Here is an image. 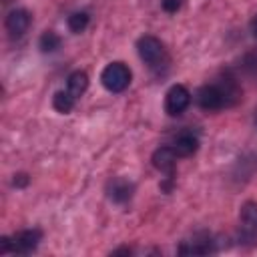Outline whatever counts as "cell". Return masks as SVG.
I'll return each mask as SVG.
<instances>
[{
    "instance_id": "1",
    "label": "cell",
    "mask_w": 257,
    "mask_h": 257,
    "mask_svg": "<svg viewBox=\"0 0 257 257\" xmlns=\"http://www.w3.org/2000/svg\"><path fill=\"white\" fill-rule=\"evenodd\" d=\"M237 98L239 90L231 80H225V84H205L195 94V100L203 110H219L233 104Z\"/></svg>"
},
{
    "instance_id": "2",
    "label": "cell",
    "mask_w": 257,
    "mask_h": 257,
    "mask_svg": "<svg viewBox=\"0 0 257 257\" xmlns=\"http://www.w3.org/2000/svg\"><path fill=\"white\" fill-rule=\"evenodd\" d=\"M100 82L110 92H122L131 84V68L124 62H110L100 72Z\"/></svg>"
},
{
    "instance_id": "3",
    "label": "cell",
    "mask_w": 257,
    "mask_h": 257,
    "mask_svg": "<svg viewBox=\"0 0 257 257\" xmlns=\"http://www.w3.org/2000/svg\"><path fill=\"white\" fill-rule=\"evenodd\" d=\"M137 50L141 60L147 62L149 66H159L165 60V46L155 36H141L137 40Z\"/></svg>"
},
{
    "instance_id": "4",
    "label": "cell",
    "mask_w": 257,
    "mask_h": 257,
    "mask_svg": "<svg viewBox=\"0 0 257 257\" xmlns=\"http://www.w3.org/2000/svg\"><path fill=\"white\" fill-rule=\"evenodd\" d=\"M239 239L253 243L257 239V203H245L239 211Z\"/></svg>"
},
{
    "instance_id": "5",
    "label": "cell",
    "mask_w": 257,
    "mask_h": 257,
    "mask_svg": "<svg viewBox=\"0 0 257 257\" xmlns=\"http://www.w3.org/2000/svg\"><path fill=\"white\" fill-rule=\"evenodd\" d=\"M191 102V92L183 84H173L165 94V110L171 116L181 114Z\"/></svg>"
},
{
    "instance_id": "6",
    "label": "cell",
    "mask_w": 257,
    "mask_h": 257,
    "mask_svg": "<svg viewBox=\"0 0 257 257\" xmlns=\"http://www.w3.org/2000/svg\"><path fill=\"white\" fill-rule=\"evenodd\" d=\"M42 239V233L38 229H26V231H20L12 237V253H20V255H26L30 251H34L38 247Z\"/></svg>"
},
{
    "instance_id": "7",
    "label": "cell",
    "mask_w": 257,
    "mask_h": 257,
    "mask_svg": "<svg viewBox=\"0 0 257 257\" xmlns=\"http://www.w3.org/2000/svg\"><path fill=\"white\" fill-rule=\"evenodd\" d=\"M4 26H6V30H8V34L12 38H20L28 30V26H30V14H28V10H24V8L10 10L8 16H6Z\"/></svg>"
},
{
    "instance_id": "8",
    "label": "cell",
    "mask_w": 257,
    "mask_h": 257,
    "mask_svg": "<svg viewBox=\"0 0 257 257\" xmlns=\"http://www.w3.org/2000/svg\"><path fill=\"white\" fill-rule=\"evenodd\" d=\"M197 149H199V137L189 128L181 131L173 139V151L177 153V157H191Z\"/></svg>"
},
{
    "instance_id": "9",
    "label": "cell",
    "mask_w": 257,
    "mask_h": 257,
    "mask_svg": "<svg viewBox=\"0 0 257 257\" xmlns=\"http://www.w3.org/2000/svg\"><path fill=\"white\" fill-rule=\"evenodd\" d=\"M153 167L159 169L161 173H167L171 175L173 169H175V163H177V153L173 151V147H161L153 153Z\"/></svg>"
},
{
    "instance_id": "10",
    "label": "cell",
    "mask_w": 257,
    "mask_h": 257,
    "mask_svg": "<svg viewBox=\"0 0 257 257\" xmlns=\"http://www.w3.org/2000/svg\"><path fill=\"white\" fill-rule=\"evenodd\" d=\"M133 191H135L133 183H128L126 179H120V177L108 181V185H106V193H108V197H110L114 203H124V201H128V199L133 197Z\"/></svg>"
},
{
    "instance_id": "11",
    "label": "cell",
    "mask_w": 257,
    "mask_h": 257,
    "mask_svg": "<svg viewBox=\"0 0 257 257\" xmlns=\"http://www.w3.org/2000/svg\"><path fill=\"white\" fill-rule=\"evenodd\" d=\"M86 88H88V76H86V72L84 70H74L68 76V80H66V90L78 98L80 94H84Z\"/></svg>"
},
{
    "instance_id": "12",
    "label": "cell",
    "mask_w": 257,
    "mask_h": 257,
    "mask_svg": "<svg viewBox=\"0 0 257 257\" xmlns=\"http://www.w3.org/2000/svg\"><path fill=\"white\" fill-rule=\"evenodd\" d=\"M74 102H76V96L70 94L68 90H58V92L52 96V106H54L58 112H62V114L70 112V110L74 108Z\"/></svg>"
},
{
    "instance_id": "13",
    "label": "cell",
    "mask_w": 257,
    "mask_h": 257,
    "mask_svg": "<svg viewBox=\"0 0 257 257\" xmlns=\"http://www.w3.org/2000/svg\"><path fill=\"white\" fill-rule=\"evenodd\" d=\"M38 46H40L42 52H54V50L60 48V36H58L56 32H52V30H46V32L40 36Z\"/></svg>"
},
{
    "instance_id": "14",
    "label": "cell",
    "mask_w": 257,
    "mask_h": 257,
    "mask_svg": "<svg viewBox=\"0 0 257 257\" xmlns=\"http://www.w3.org/2000/svg\"><path fill=\"white\" fill-rule=\"evenodd\" d=\"M209 251H211V243H207V241H187L179 249V253H183V255H203Z\"/></svg>"
},
{
    "instance_id": "15",
    "label": "cell",
    "mask_w": 257,
    "mask_h": 257,
    "mask_svg": "<svg viewBox=\"0 0 257 257\" xmlns=\"http://www.w3.org/2000/svg\"><path fill=\"white\" fill-rule=\"evenodd\" d=\"M88 26V14L86 12H74L68 16V28L72 32H82Z\"/></svg>"
},
{
    "instance_id": "16",
    "label": "cell",
    "mask_w": 257,
    "mask_h": 257,
    "mask_svg": "<svg viewBox=\"0 0 257 257\" xmlns=\"http://www.w3.org/2000/svg\"><path fill=\"white\" fill-rule=\"evenodd\" d=\"M0 253L2 255L12 253V237H2L0 239Z\"/></svg>"
},
{
    "instance_id": "17",
    "label": "cell",
    "mask_w": 257,
    "mask_h": 257,
    "mask_svg": "<svg viewBox=\"0 0 257 257\" xmlns=\"http://www.w3.org/2000/svg\"><path fill=\"white\" fill-rule=\"evenodd\" d=\"M163 8L167 12H177L181 8V0H163Z\"/></svg>"
},
{
    "instance_id": "18",
    "label": "cell",
    "mask_w": 257,
    "mask_h": 257,
    "mask_svg": "<svg viewBox=\"0 0 257 257\" xmlns=\"http://www.w3.org/2000/svg\"><path fill=\"white\" fill-rule=\"evenodd\" d=\"M251 32H253V36L257 38V16L251 20Z\"/></svg>"
},
{
    "instance_id": "19",
    "label": "cell",
    "mask_w": 257,
    "mask_h": 257,
    "mask_svg": "<svg viewBox=\"0 0 257 257\" xmlns=\"http://www.w3.org/2000/svg\"><path fill=\"white\" fill-rule=\"evenodd\" d=\"M255 124H257V114H255Z\"/></svg>"
}]
</instances>
